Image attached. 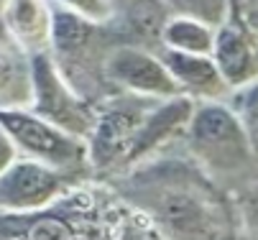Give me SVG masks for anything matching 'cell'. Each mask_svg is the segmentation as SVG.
<instances>
[{
    "instance_id": "cell-1",
    "label": "cell",
    "mask_w": 258,
    "mask_h": 240,
    "mask_svg": "<svg viewBox=\"0 0 258 240\" xmlns=\"http://www.w3.org/2000/svg\"><path fill=\"white\" fill-rule=\"evenodd\" d=\"M159 240H243V222L225 187L195 158L151 156L105 179Z\"/></svg>"
},
{
    "instance_id": "cell-2",
    "label": "cell",
    "mask_w": 258,
    "mask_h": 240,
    "mask_svg": "<svg viewBox=\"0 0 258 240\" xmlns=\"http://www.w3.org/2000/svg\"><path fill=\"white\" fill-rule=\"evenodd\" d=\"M0 240H159L107 182L80 179L44 207L0 210Z\"/></svg>"
},
{
    "instance_id": "cell-3",
    "label": "cell",
    "mask_w": 258,
    "mask_h": 240,
    "mask_svg": "<svg viewBox=\"0 0 258 240\" xmlns=\"http://www.w3.org/2000/svg\"><path fill=\"white\" fill-rule=\"evenodd\" d=\"M181 141L189 156L223 187L255 174V141L228 100L195 102Z\"/></svg>"
},
{
    "instance_id": "cell-4",
    "label": "cell",
    "mask_w": 258,
    "mask_h": 240,
    "mask_svg": "<svg viewBox=\"0 0 258 240\" xmlns=\"http://www.w3.org/2000/svg\"><path fill=\"white\" fill-rule=\"evenodd\" d=\"M154 97H141L131 92H110L95 102V120L87 133V166L100 174V179H110L123 171L125 153L138 133V125L151 108Z\"/></svg>"
},
{
    "instance_id": "cell-5",
    "label": "cell",
    "mask_w": 258,
    "mask_h": 240,
    "mask_svg": "<svg viewBox=\"0 0 258 240\" xmlns=\"http://www.w3.org/2000/svg\"><path fill=\"white\" fill-rule=\"evenodd\" d=\"M0 125L18 146V153L33 161H41L51 169L85 177L87 166V143L80 135H72L49 120L39 118L28 108L0 110Z\"/></svg>"
},
{
    "instance_id": "cell-6",
    "label": "cell",
    "mask_w": 258,
    "mask_h": 240,
    "mask_svg": "<svg viewBox=\"0 0 258 240\" xmlns=\"http://www.w3.org/2000/svg\"><path fill=\"white\" fill-rule=\"evenodd\" d=\"M31 66V102L28 110L39 118L49 120L51 125L87 138L95 120V102L82 97L72 87L61 72L56 69L49 51H39L28 56Z\"/></svg>"
},
{
    "instance_id": "cell-7",
    "label": "cell",
    "mask_w": 258,
    "mask_h": 240,
    "mask_svg": "<svg viewBox=\"0 0 258 240\" xmlns=\"http://www.w3.org/2000/svg\"><path fill=\"white\" fill-rule=\"evenodd\" d=\"M102 74L110 87L120 92L154 97V100L179 95L169 69L164 66L161 56L151 51V46H138V44L110 46L102 61Z\"/></svg>"
},
{
    "instance_id": "cell-8",
    "label": "cell",
    "mask_w": 258,
    "mask_h": 240,
    "mask_svg": "<svg viewBox=\"0 0 258 240\" xmlns=\"http://www.w3.org/2000/svg\"><path fill=\"white\" fill-rule=\"evenodd\" d=\"M80 179L85 177H75L41 161L18 156L6 171H0V210L23 212L44 207Z\"/></svg>"
},
{
    "instance_id": "cell-9",
    "label": "cell",
    "mask_w": 258,
    "mask_h": 240,
    "mask_svg": "<svg viewBox=\"0 0 258 240\" xmlns=\"http://www.w3.org/2000/svg\"><path fill=\"white\" fill-rule=\"evenodd\" d=\"M210 56L230 90L255 85V74H258L255 31L245 28L233 18H225L223 23L215 26V41Z\"/></svg>"
},
{
    "instance_id": "cell-10",
    "label": "cell",
    "mask_w": 258,
    "mask_h": 240,
    "mask_svg": "<svg viewBox=\"0 0 258 240\" xmlns=\"http://www.w3.org/2000/svg\"><path fill=\"white\" fill-rule=\"evenodd\" d=\"M161 61L169 69L179 95H187L195 102H207V100H228L233 92L210 54H187V51H174V49H161Z\"/></svg>"
},
{
    "instance_id": "cell-11",
    "label": "cell",
    "mask_w": 258,
    "mask_h": 240,
    "mask_svg": "<svg viewBox=\"0 0 258 240\" xmlns=\"http://www.w3.org/2000/svg\"><path fill=\"white\" fill-rule=\"evenodd\" d=\"M0 26L13 46L26 56L49 49L51 3L49 0H0Z\"/></svg>"
},
{
    "instance_id": "cell-12",
    "label": "cell",
    "mask_w": 258,
    "mask_h": 240,
    "mask_svg": "<svg viewBox=\"0 0 258 240\" xmlns=\"http://www.w3.org/2000/svg\"><path fill=\"white\" fill-rule=\"evenodd\" d=\"M161 49L187 51V54H210L215 41V26L189 16V13H174L166 16L159 28Z\"/></svg>"
},
{
    "instance_id": "cell-13",
    "label": "cell",
    "mask_w": 258,
    "mask_h": 240,
    "mask_svg": "<svg viewBox=\"0 0 258 240\" xmlns=\"http://www.w3.org/2000/svg\"><path fill=\"white\" fill-rule=\"evenodd\" d=\"M31 66L28 56L11 41H0V110L28 108Z\"/></svg>"
},
{
    "instance_id": "cell-14",
    "label": "cell",
    "mask_w": 258,
    "mask_h": 240,
    "mask_svg": "<svg viewBox=\"0 0 258 240\" xmlns=\"http://www.w3.org/2000/svg\"><path fill=\"white\" fill-rule=\"evenodd\" d=\"M166 6H174L179 13L197 16L212 26L223 23L228 16V0H164Z\"/></svg>"
},
{
    "instance_id": "cell-15",
    "label": "cell",
    "mask_w": 258,
    "mask_h": 240,
    "mask_svg": "<svg viewBox=\"0 0 258 240\" xmlns=\"http://www.w3.org/2000/svg\"><path fill=\"white\" fill-rule=\"evenodd\" d=\"M51 3L77 13L85 21L92 23H113L115 21V11L110 6V0H51Z\"/></svg>"
},
{
    "instance_id": "cell-16",
    "label": "cell",
    "mask_w": 258,
    "mask_h": 240,
    "mask_svg": "<svg viewBox=\"0 0 258 240\" xmlns=\"http://www.w3.org/2000/svg\"><path fill=\"white\" fill-rule=\"evenodd\" d=\"M18 146L13 143V138L3 130V125H0V171H6L16 158H18Z\"/></svg>"
}]
</instances>
